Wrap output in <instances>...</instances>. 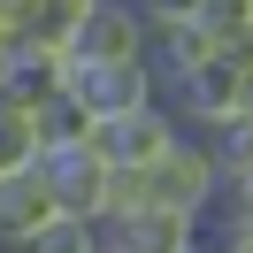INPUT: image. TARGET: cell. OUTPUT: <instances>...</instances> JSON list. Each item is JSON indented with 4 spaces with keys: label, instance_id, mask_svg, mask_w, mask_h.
<instances>
[{
    "label": "cell",
    "instance_id": "1",
    "mask_svg": "<svg viewBox=\"0 0 253 253\" xmlns=\"http://www.w3.org/2000/svg\"><path fill=\"white\" fill-rule=\"evenodd\" d=\"M161 100H169V115L192 130V138H215V130L253 123V62H246V46L207 54V62L192 69V77H176Z\"/></svg>",
    "mask_w": 253,
    "mask_h": 253
},
{
    "label": "cell",
    "instance_id": "2",
    "mask_svg": "<svg viewBox=\"0 0 253 253\" xmlns=\"http://www.w3.org/2000/svg\"><path fill=\"white\" fill-rule=\"evenodd\" d=\"M176 138H184V123L169 115V100H146V108H130V115H100L92 123V146H100L108 169H154Z\"/></svg>",
    "mask_w": 253,
    "mask_h": 253
},
{
    "label": "cell",
    "instance_id": "3",
    "mask_svg": "<svg viewBox=\"0 0 253 253\" xmlns=\"http://www.w3.org/2000/svg\"><path fill=\"white\" fill-rule=\"evenodd\" d=\"M62 62L77 69H115V62H146V16L130 0H92L77 23V39L62 46Z\"/></svg>",
    "mask_w": 253,
    "mask_h": 253
},
{
    "label": "cell",
    "instance_id": "4",
    "mask_svg": "<svg viewBox=\"0 0 253 253\" xmlns=\"http://www.w3.org/2000/svg\"><path fill=\"white\" fill-rule=\"evenodd\" d=\"M215 192H222V176H215V146L207 138H176L169 154L146 169V200L154 207H184V215H207L215 207Z\"/></svg>",
    "mask_w": 253,
    "mask_h": 253
},
{
    "label": "cell",
    "instance_id": "5",
    "mask_svg": "<svg viewBox=\"0 0 253 253\" xmlns=\"http://www.w3.org/2000/svg\"><path fill=\"white\" fill-rule=\"evenodd\" d=\"M39 169H46L54 207H62V215H84V222H100V215H108L115 169L100 161V146H92V138H84V146H46V154H39Z\"/></svg>",
    "mask_w": 253,
    "mask_h": 253
},
{
    "label": "cell",
    "instance_id": "6",
    "mask_svg": "<svg viewBox=\"0 0 253 253\" xmlns=\"http://www.w3.org/2000/svg\"><path fill=\"white\" fill-rule=\"evenodd\" d=\"M200 246V215L184 207H123V215L100 222V253H192Z\"/></svg>",
    "mask_w": 253,
    "mask_h": 253
},
{
    "label": "cell",
    "instance_id": "7",
    "mask_svg": "<svg viewBox=\"0 0 253 253\" xmlns=\"http://www.w3.org/2000/svg\"><path fill=\"white\" fill-rule=\"evenodd\" d=\"M54 92H62V54H46V46L0 54V108H46Z\"/></svg>",
    "mask_w": 253,
    "mask_h": 253
},
{
    "label": "cell",
    "instance_id": "8",
    "mask_svg": "<svg viewBox=\"0 0 253 253\" xmlns=\"http://www.w3.org/2000/svg\"><path fill=\"white\" fill-rule=\"evenodd\" d=\"M46 215H62V207H54V184H46V169L31 161V169H16L8 184H0V246L31 238Z\"/></svg>",
    "mask_w": 253,
    "mask_h": 253
},
{
    "label": "cell",
    "instance_id": "9",
    "mask_svg": "<svg viewBox=\"0 0 253 253\" xmlns=\"http://www.w3.org/2000/svg\"><path fill=\"white\" fill-rule=\"evenodd\" d=\"M84 8H92V0H23V46H46V54H62L69 39H77Z\"/></svg>",
    "mask_w": 253,
    "mask_h": 253
},
{
    "label": "cell",
    "instance_id": "10",
    "mask_svg": "<svg viewBox=\"0 0 253 253\" xmlns=\"http://www.w3.org/2000/svg\"><path fill=\"white\" fill-rule=\"evenodd\" d=\"M0 253H100V222H84V215H46L31 238H16V246H0Z\"/></svg>",
    "mask_w": 253,
    "mask_h": 253
},
{
    "label": "cell",
    "instance_id": "11",
    "mask_svg": "<svg viewBox=\"0 0 253 253\" xmlns=\"http://www.w3.org/2000/svg\"><path fill=\"white\" fill-rule=\"evenodd\" d=\"M130 8H138L146 23H192L200 16V0H130Z\"/></svg>",
    "mask_w": 253,
    "mask_h": 253
},
{
    "label": "cell",
    "instance_id": "12",
    "mask_svg": "<svg viewBox=\"0 0 253 253\" xmlns=\"http://www.w3.org/2000/svg\"><path fill=\"white\" fill-rule=\"evenodd\" d=\"M192 253H222V246H192Z\"/></svg>",
    "mask_w": 253,
    "mask_h": 253
}]
</instances>
